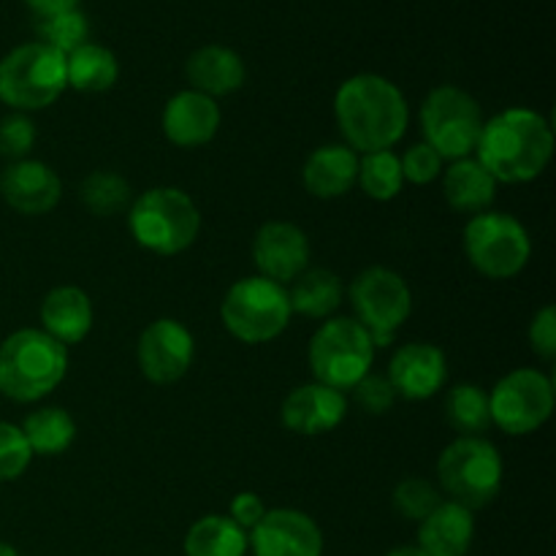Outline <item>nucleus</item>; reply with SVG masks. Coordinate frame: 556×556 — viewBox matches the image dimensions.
<instances>
[{"label":"nucleus","mask_w":556,"mask_h":556,"mask_svg":"<svg viewBox=\"0 0 556 556\" xmlns=\"http://www.w3.org/2000/svg\"><path fill=\"white\" fill-rule=\"evenodd\" d=\"M334 119L345 144L358 155L394 150L407 134L410 109L400 87L380 74H356L334 96Z\"/></svg>","instance_id":"nucleus-1"},{"label":"nucleus","mask_w":556,"mask_h":556,"mask_svg":"<svg viewBox=\"0 0 556 556\" xmlns=\"http://www.w3.org/2000/svg\"><path fill=\"white\" fill-rule=\"evenodd\" d=\"M554 155L552 123L535 109L510 106L481 128L476 161L503 185H525L541 177Z\"/></svg>","instance_id":"nucleus-2"},{"label":"nucleus","mask_w":556,"mask_h":556,"mask_svg":"<svg viewBox=\"0 0 556 556\" xmlns=\"http://www.w3.org/2000/svg\"><path fill=\"white\" fill-rule=\"evenodd\" d=\"M68 375V348L41 329H20L0 342V394L33 405Z\"/></svg>","instance_id":"nucleus-3"},{"label":"nucleus","mask_w":556,"mask_h":556,"mask_svg":"<svg viewBox=\"0 0 556 556\" xmlns=\"http://www.w3.org/2000/svg\"><path fill=\"white\" fill-rule=\"evenodd\" d=\"M128 231L147 253L172 258L199 239L201 212L182 188L161 185L136 195L128 206Z\"/></svg>","instance_id":"nucleus-4"},{"label":"nucleus","mask_w":556,"mask_h":556,"mask_svg":"<svg viewBox=\"0 0 556 556\" xmlns=\"http://www.w3.org/2000/svg\"><path fill=\"white\" fill-rule=\"evenodd\" d=\"M505 465L486 438H456L438 459L440 492L467 510H481L500 497Z\"/></svg>","instance_id":"nucleus-5"},{"label":"nucleus","mask_w":556,"mask_h":556,"mask_svg":"<svg viewBox=\"0 0 556 556\" xmlns=\"http://www.w3.org/2000/svg\"><path fill=\"white\" fill-rule=\"evenodd\" d=\"M68 90L65 54L41 41L14 47L0 60V101L14 112H41Z\"/></svg>","instance_id":"nucleus-6"},{"label":"nucleus","mask_w":556,"mask_h":556,"mask_svg":"<svg viewBox=\"0 0 556 556\" xmlns=\"http://www.w3.org/2000/svg\"><path fill=\"white\" fill-rule=\"evenodd\" d=\"M291 318L288 288L261 275L233 282L220 304L223 326L233 340L244 345H264L277 340L288 329Z\"/></svg>","instance_id":"nucleus-7"},{"label":"nucleus","mask_w":556,"mask_h":556,"mask_svg":"<svg viewBox=\"0 0 556 556\" xmlns=\"http://www.w3.org/2000/svg\"><path fill=\"white\" fill-rule=\"evenodd\" d=\"M375 351L378 348L372 337L356 318H329L309 340V372L315 383L348 394L358 380L372 372Z\"/></svg>","instance_id":"nucleus-8"},{"label":"nucleus","mask_w":556,"mask_h":556,"mask_svg":"<svg viewBox=\"0 0 556 556\" xmlns=\"http://www.w3.org/2000/svg\"><path fill=\"white\" fill-rule=\"evenodd\" d=\"M462 248L478 275L489 280H510L530 264L532 239L514 215L486 210L467 220Z\"/></svg>","instance_id":"nucleus-9"},{"label":"nucleus","mask_w":556,"mask_h":556,"mask_svg":"<svg viewBox=\"0 0 556 556\" xmlns=\"http://www.w3.org/2000/svg\"><path fill=\"white\" fill-rule=\"evenodd\" d=\"M418 119H421L424 141L443 161L472 157L478 136H481L483 123H486L481 112V103L456 85L434 87L424 98Z\"/></svg>","instance_id":"nucleus-10"},{"label":"nucleus","mask_w":556,"mask_h":556,"mask_svg":"<svg viewBox=\"0 0 556 556\" xmlns=\"http://www.w3.org/2000/svg\"><path fill=\"white\" fill-rule=\"evenodd\" d=\"M353 315L369 331L375 348H389L413 313L410 286L389 266H369L348 288Z\"/></svg>","instance_id":"nucleus-11"},{"label":"nucleus","mask_w":556,"mask_h":556,"mask_svg":"<svg viewBox=\"0 0 556 556\" xmlns=\"http://www.w3.org/2000/svg\"><path fill=\"white\" fill-rule=\"evenodd\" d=\"M554 380L546 372L521 367L497 380L489 394L492 427L510 438L538 432L554 413Z\"/></svg>","instance_id":"nucleus-12"},{"label":"nucleus","mask_w":556,"mask_h":556,"mask_svg":"<svg viewBox=\"0 0 556 556\" xmlns=\"http://www.w3.org/2000/svg\"><path fill=\"white\" fill-rule=\"evenodd\" d=\"M195 358V340L177 318H157L141 331L136 362L141 375L155 386H172L188 375Z\"/></svg>","instance_id":"nucleus-13"},{"label":"nucleus","mask_w":556,"mask_h":556,"mask_svg":"<svg viewBox=\"0 0 556 556\" xmlns=\"http://www.w3.org/2000/svg\"><path fill=\"white\" fill-rule=\"evenodd\" d=\"M253 556H324L318 521L296 508H271L248 532Z\"/></svg>","instance_id":"nucleus-14"},{"label":"nucleus","mask_w":556,"mask_h":556,"mask_svg":"<svg viewBox=\"0 0 556 556\" xmlns=\"http://www.w3.org/2000/svg\"><path fill=\"white\" fill-rule=\"evenodd\" d=\"M309 239L296 223L269 220L253 239V261L258 275L280 286H291L304 269H309Z\"/></svg>","instance_id":"nucleus-15"},{"label":"nucleus","mask_w":556,"mask_h":556,"mask_svg":"<svg viewBox=\"0 0 556 556\" xmlns=\"http://www.w3.org/2000/svg\"><path fill=\"white\" fill-rule=\"evenodd\" d=\"M389 383L396 396L410 402L432 400L445 389L448 380V358L432 342H407L391 356Z\"/></svg>","instance_id":"nucleus-16"},{"label":"nucleus","mask_w":556,"mask_h":556,"mask_svg":"<svg viewBox=\"0 0 556 556\" xmlns=\"http://www.w3.org/2000/svg\"><path fill=\"white\" fill-rule=\"evenodd\" d=\"M348 416V394L324 383H304L282 400V427L293 434L318 438L334 432Z\"/></svg>","instance_id":"nucleus-17"},{"label":"nucleus","mask_w":556,"mask_h":556,"mask_svg":"<svg viewBox=\"0 0 556 556\" xmlns=\"http://www.w3.org/2000/svg\"><path fill=\"white\" fill-rule=\"evenodd\" d=\"M0 195L20 215H47L63 199V182L58 172L43 161H14L0 174Z\"/></svg>","instance_id":"nucleus-18"},{"label":"nucleus","mask_w":556,"mask_h":556,"mask_svg":"<svg viewBox=\"0 0 556 556\" xmlns=\"http://www.w3.org/2000/svg\"><path fill=\"white\" fill-rule=\"evenodd\" d=\"M220 123L223 114L215 98L190 90V87L168 98L161 117L163 136L182 150H199L210 144L220 130Z\"/></svg>","instance_id":"nucleus-19"},{"label":"nucleus","mask_w":556,"mask_h":556,"mask_svg":"<svg viewBox=\"0 0 556 556\" xmlns=\"http://www.w3.org/2000/svg\"><path fill=\"white\" fill-rule=\"evenodd\" d=\"M476 541L472 510L443 500L424 521H418L416 548L424 556H467Z\"/></svg>","instance_id":"nucleus-20"},{"label":"nucleus","mask_w":556,"mask_h":556,"mask_svg":"<svg viewBox=\"0 0 556 556\" xmlns=\"http://www.w3.org/2000/svg\"><path fill=\"white\" fill-rule=\"evenodd\" d=\"M41 331H47L60 345H79L92 329L96 309L90 296L79 286H58L41 302Z\"/></svg>","instance_id":"nucleus-21"},{"label":"nucleus","mask_w":556,"mask_h":556,"mask_svg":"<svg viewBox=\"0 0 556 556\" xmlns=\"http://www.w3.org/2000/svg\"><path fill=\"white\" fill-rule=\"evenodd\" d=\"M185 76L190 81V90L204 92L210 98H223L237 92L248 79V68L239 52L223 43H206L195 49L185 63Z\"/></svg>","instance_id":"nucleus-22"},{"label":"nucleus","mask_w":556,"mask_h":556,"mask_svg":"<svg viewBox=\"0 0 556 556\" xmlns=\"http://www.w3.org/2000/svg\"><path fill=\"white\" fill-rule=\"evenodd\" d=\"M358 152L348 144H324L309 152L302 168L304 190L315 199H340L356 188Z\"/></svg>","instance_id":"nucleus-23"},{"label":"nucleus","mask_w":556,"mask_h":556,"mask_svg":"<svg viewBox=\"0 0 556 556\" xmlns=\"http://www.w3.org/2000/svg\"><path fill=\"white\" fill-rule=\"evenodd\" d=\"M440 179H443V195L451 210L465 212V215H481V212L492 210L494 199H497V182L476 157L451 161Z\"/></svg>","instance_id":"nucleus-24"},{"label":"nucleus","mask_w":556,"mask_h":556,"mask_svg":"<svg viewBox=\"0 0 556 556\" xmlns=\"http://www.w3.org/2000/svg\"><path fill=\"white\" fill-rule=\"evenodd\" d=\"M345 288H342L340 277L331 269H304L296 280L288 288V302H291V313L304 315V318L329 320L340 309Z\"/></svg>","instance_id":"nucleus-25"},{"label":"nucleus","mask_w":556,"mask_h":556,"mask_svg":"<svg viewBox=\"0 0 556 556\" xmlns=\"http://www.w3.org/2000/svg\"><path fill=\"white\" fill-rule=\"evenodd\" d=\"M185 556H248L250 541L242 527L228 516H201L188 530L182 543Z\"/></svg>","instance_id":"nucleus-26"},{"label":"nucleus","mask_w":556,"mask_h":556,"mask_svg":"<svg viewBox=\"0 0 556 556\" xmlns=\"http://www.w3.org/2000/svg\"><path fill=\"white\" fill-rule=\"evenodd\" d=\"M65 76H68V87L96 96L117 85L119 63L112 49L87 41L85 47L65 58Z\"/></svg>","instance_id":"nucleus-27"},{"label":"nucleus","mask_w":556,"mask_h":556,"mask_svg":"<svg viewBox=\"0 0 556 556\" xmlns=\"http://www.w3.org/2000/svg\"><path fill=\"white\" fill-rule=\"evenodd\" d=\"M22 434L33 456H60L74 445L76 421L65 407H38L22 421Z\"/></svg>","instance_id":"nucleus-28"},{"label":"nucleus","mask_w":556,"mask_h":556,"mask_svg":"<svg viewBox=\"0 0 556 556\" xmlns=\"http://www.w3.org/2000/svg\"><path fill=\"white\" fill-rule=\"evenodd\" d=\"M445 421L451 424L459 438H483L492 427V410H489V391L478 383H456L445 394L443 402Z\"/></svg>","instance_id":"nucleus-29"},{"label":"nucleus","mask_w":556,"mask_h":556,"mask_svg":"<svg viewBox=\"0 0 556 556\" xmlns=\"http://www.w3.org/2000/svg\"><path fill=\"white\" fill-rule=\"evenodd\" d=\"M356 185L362 193H367L372 201H394L402 193V163L394 150H378L358 155V177Z\"/></svg>","instance_id":"nucleus-30"},{"label":"nucleus","mask_w":556,"mask_h":556,"mask_svg":"<svg viewBox=\"0 0 556 556\" xmlns=\"http://www.w3.org/2000/svg\"><path fill=\"white\" fill-rule=\"evenodd\" d=\"M81 201L98 217H114L134 204V190L114 172H92L81 182Z\"/></svg>","instance_id":"nucleus-31"},{"label":"nucleus","mask_w":556,"mask_h":556,"mask_svg":"<svg viewBox=\"0 0 556 556\" xmlns=\"http://www.w3.org/2000/svg\"><path fill=\"white\" fill-rule=\"evenodd\" d=\"M36 30L38 41L52 47L54 52L65 54V58L90 41V22H87V16L79 9H71L52 16H38Z\"/></svg>","instance_id":"nucleus-32"},{"label":"nucleus","mask_w":556,"mask_h":556,"mask_svg":"<svg viewBox=\"0 0 556 556\" xmlns=\"http://www.w3.org/2000/svg\"><path fill=\"white\" fill-rule=\"evenodd\" d=\"M391 503H394V510L402 519L418 525L443 503V492L427 478H405V481L396 483Z\"/></svg>","instance_id":"nucleus-33"},{"label":"nucleus","mask_w":556,"mask_h":556,"mask_svg":"<svg viewBox=\"0 0 556 556\" xmlns=\"http://www.w3.org/2000/svg\"><path fill=\"white\" fill-rule=\"evenodd\" d=\"M33 462V451L16 424L0 421V483L25 476Z\"/></svg>","instance_id":"nucleus-34"},{"label":"nucleus","mask_w":556,"mask_h":556,"mask_svg":"<svg viewBox=\"0 0 556 556\" xmlns=\"http://www.w3.org/2000/svg\"><path fill=\"white\" fill-rule=\"evenodd\" d=\"M36 144V125L27 114H9L0 119V155L14 161H25Z\"/></svg>","instance_id":"nucleus-35"},{"label":"nucleus","mask_w":556,"mask_h":556,"mask_svg":"<svg viewBox=\"0 0 556 556\" xmlns=\"http://www.w3.org/2000/svg\"><path fill=\"white\" fill-rule=\"evenodd\" d=\"M348 394H351V400L356 402L364 413H369V416H383V413H389L391 407L396 405V400H400L394 386L389 383V378L375 372H369L367 378L358 380Z\"/></svg>","instance_id":"nucleus-36"},{"label":"nucleus","mask_w":556,"mask_h":556,"mask_svg":"<svg viewBox=\"0 0 556 556\" xmlns=\"http://www.w3.org/2000/svg\"><path fill=\"white\" fill-rule=\"evenodd\" d=\"M400 163L402 177H405V182L413 185H432L434 179H440V174H443L445 168L443 157H440L427 141L413 144L405 155H400Z\"/></svg>","instance_id":"nucleus-37"},{"label":"nucleus","mask_w":556,"mask_h":556,"mask_svg":"<svg viewBox=\"0 0 556 556\" xmlns=\"http://www.w3.org/2000/svg\"><path fill=\"white\" fill-rule=\"evenodd\" d=\"M530 348L543 358V362H554L556 358V309H554V304H546L543 309H538L535 318H532Z\"/></svg>","instance_id":"nucleus-38"},{"label":"nucleus","mask_w":556,"mask_h":556,"mask_svg":"<svg viewBox=\"0 0 556 556\" xmlns=\"http://www.w3.org/2000/svg\"><path fill=\"white\" fill-rule=\"evenodd\" d=\"M266 510H269V508H266L264 500H261L258 494H255V492H239L237 497L231 500V505H228L226 516L233 521V525L242 527L244 532H250L255 525H258L261 519H264Z\"/></svg>","instance_id":"nucleus-39"},{"label":"nucleus","mask_w":556,"mask_h":556,"mask_svg":"<svg viewBox=\"0 0 556 556\" xmlns=\"http://www.w3.org/2000/svg\"><path fill=\"white\" fill-rule=\"evenodd\" d=\"M36 16H52L63 14V11L79 9V0H25Z\"/></svg>","instance_id":"nucleus-40"},{"label":"nucleus","mask_w":556,"mask_h":556,"mask_svg":"<svg viewBox=\"0 0 556 556\" xmlns=\"http://www.w3.org/2000/svg\"><path fill=\"white\" fill-rule=\"evenodd\" d=\"M383 556H424V554L418 552L416 546H400V548H391V552Z\"/></svg>","instance_id":"nucleus-41"},{"label":"nucleus","mask_w":556,"mask_h":556,"mask_svg":"<svg viewBox=\"0 0 556 556\" xmlns=\"http://www.w3.org/2000/svg\"><path fill=\"white\" fill-rule=\"evenodd\" d=\"M0 556H22L20 552H16L14 546H9V543L0 541Z\"/></svg>","instance_id":"nucleus-42"}]
</instances>
